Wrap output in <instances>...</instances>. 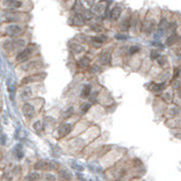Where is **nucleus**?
Segmentation results:
<instances>
[{"mask_svg": "<svg viewBox=\"0 0 181 181\" xmlns=\"http://www.w3.org/2000/svg\"><path fill=\"white\" fill-rule=\"evenodd\" d=\"M2 6L7 9H17L20 7H22V1L20 0H5L2 2Z\"/></svg>", "mask_w": 181, "mask_h": 181, "instance_id": "nucleus-1", "label": "nucleus"}, {"mask_svg": "<svg viewBox=\"0 0 181 181\" xmlns=\"http://www.w3.org/2000/svg\"><path fill=\"white\" fill-rule=\"evenodd\" d=\"M6 34L11 37H17L22 34V29L16 25H11V26L6 28Z\"/></svg>", "mask_w": 181, "mask_h": 181, "instance_id": "nucleus-2", "label": "nucleus"}, {"mask_svg": "<svg viewBox=\"0 0 181 181\" xmlns=\"http://www.w3.org/2000/svg\"><path fill=\"white\" fill-rule=\"evenodd\" d=\"M71 130H72V125L70 123H63L62 125H59V128L57 130V134H58L59 137H64V136L69 135Z\"/></svg>", "mask_w": 181, "mask_h": 181, "instance_id": "nucleus-3", "label": "nucleus"}, {"mask_svg": "<svg viewBox=\"0 0 181 181\" xmlns=\"http://www.w3.org/2000/svg\"><path fill=\"white\" fill-rule=\"evenodd\" d=\"M31 55V49L30 48H27V49H23L19 55L16 56V60L19 63H23V62H27L29 59V57Z\"/></svg>", "mask_w": 181, "mask_h": 181, "instance_id": "nucleus-4", "label": "nucleus"}, {"mask_svg": "<svg viewBox=\"0 0 181 181\" xmlns=\"http://www.w3.org/2000/svg\"><path fill=\"white\" fill-rule=\"evenodd\" d=\"M22 111H23L25 116L28 117V118H31V117L35 116V108H34V106H31L30 103H26V105H23V107H22Z\"/></svg>", "mask_w": 181, "mask_h": 181, "instance_id": "nucleus-5", "label": "nucleus"}, {"mask_svg": "<svg viewBox=\"0 0 181 181\" xmlns=\"http://www.w3.org/2000/svg\"><path fill=\"white\" fill-rule=\"evenodd\" d=\"M54 167L55 165L52 163H47L44 160H40L35 164V169H51Z\"/></svg>", "mask_w": 181, "mask_h": 181, "instance_id": "nucleus-6", "label": "nucleus"}, {"mask_svg": "<svg viewBox=\"0 0 181 181\" xmlns=\"http://www.w3.org/2000/svg\"><path fill=\"white\" fill-rule=\"evenodd\" d=\"M19 13H13V12H6L2 15V19L5 21H16L19 20Z\"/></svg>", "mask_w": 181, "mask_h": 181, "instance_id": "nucleus-7", "label": "nucleus"}, {"mask_svg": "<svg viewBox=\"0 0 181 181\" xmlns=\"http://www.w3.org/2000/svg\"><path fill=\"white\" fill-rule=\"evenodd\" d=\"M31 94H33L31 89H30L29 87H25V88H22V91H21V99H22V100H28V99L31 97Z\"/></svg>", "mask_w": 181, "mask_h": 181, "instance_id": "nucleus-8", "label": "nucleus"}, {"mask_svg": "<svg viewBox=\"0 0 181 181\" xmlns=\"http://www.w3.org/2000/svg\"><path fill=\"white\" fill-rule=\"evenodd\" d=\"M14 156L17 158V159H21L23 157V150H22V145L21 144H17L14 149Z\"/></svg>", "mask_w": 181, "mask_h": 181, "instance_id": "nucleus-9", "label": "nucleus"}, {"mask_svg": "<svg viewBox=\"0 0 181 181\" xmlns=\"http://www.w3.org/2000/svg\"><path fill=\"white\" fill-rule=\"evenodd\" d=\"M89 94H91V85H86V86L84 87L83 92H81V97H89Z\"/></svg>", "mask_w": 181, "mask_h": 181, "instance_id": "nucleus-10", "label": "nucleus"}, {"mask_svg": "<svg viewBox=\"0 0 181 181\" xmlns=\"http://www.w3.org/2000/svg\"><path fill=\"white\" fill-rule=\"evenodd\" d=\"M41 177L37 173H31L27 177V181H40Z\"/></svg>", "mask_w": 181, "mask_h": 181, "instance_id": "nucleus-11", "label": "nucleus"}, {"mask_svg": "<svg viewBox=\"0 0 181 181\" xmlns=\"http://www.w3.org/2000/svg\"><path fill=\"white\" fill-rule=\"evenodd\" d=\"M109 60H110V56H109V54H102L101 57H100V62H101L102 64H108Z\"/></svg>", "mask_w": 181, "mask_h": 181, "instance_id": "nucleus-12", "label": "nucleus"}, {"mask_svg": "<svg viewBox=\"0 0 181 181\" xmlns=\"http://www.w3.org/2000/svg\"><path fill=\"white\" fill-rule=\"evenodd\" d=\"M73 23H74V25H79V26H81V25L84 23L83 16H81L80 14H77V15L74 16V19H73Z\"/></svg>", "mask_w": 181, "mask_h": 181, "instance_id": "nucleus-13", "label": "nucleus"}, {"mask_svg": "<svg viewBox=\"0 0 181 181\" xmlns=\"http://www.w3.org/2000/svg\"><path fill=\"white\" fill-rule=\"evenodd\" d=\"M59 177H60L62 179H65V180H70V179H71V174H70L69 172L64 171V169H60V171H59Z\"/></svg>", "mask_w": 181, "mask_h": 181, "instance_id": "nucleus-14", "label": "nucleus"}, {"mask_svg": "<svg viewBox=\"0 0 181 181\" xmlns=\"http://www.w3.org/2000/svg\"><path fill=\"white\" fill-rule=\"evenodd\" d=\"M4 48H5L6 50H8V51L15 49V48H14V41H5V43H4Z\"/></svg>", "mask_w": 181, "mask_h": 181, "instance_id": "nucleus-15", "label": "nucleus"}, {"mask_svg": "<svg viewBox=\"0 0 181 181\" xmlns=\"http://www.w3.org/2000/svg\"><path fill=\"white\" fill-rule=\"evenodd\" d=\"M25 41L23 40H17V41H14V48L15 49H22L25 47Z\"/></svg>", "mask_w": 181, "mask_h": 181, "instance_id": "nucleus-16", "label": "nucleus"}, {"mask_svg": "<svg viewBox=\"0 0 181 181\" xmlns=\"http://www.w3.org/2000/svg\"><path fill=\"white\" fill-rule=\"evenodd\" d=\"M88 64H89V59H88V58H86V57H85V58H81V59H80V62H79V65H80L81 68H84V69H85V68H87V66H88Z\"/></svg>", "mask_w": 181, "mask_h": 181, "instance_id": "nucleus-17", "label": "nucleus"}, {"mask_svg": "<svg viewBox=\"0 0 181 181\" xmlns=\"http://www.w3.org/2000/svg\"><path fill=\"white\" fill-rule=\"evenodd\" d=\"M34 129L36 130V131H39V132H41L42 130H43V125L40 121H37V122H35L34 123Z\"/></svg>", "mask_w": 181, "mask_h": 181, "instance_id": "nucleus-18", "label": "nucleus"}, {"mask_svg": "<svg viewBox=\"0 0 181 181\" xmlns=\"http://www.w3.org/2000/svg\"><path fill=\"white\" fill-rule=\"evenodd\" d=\"M71 48H72V50L74 51V52H81L84 49L80 47V45H78V44H72L71 45Z\"/></svg>", "mask_w": 181, "mask_h": 181, "instance_id": "nucleus-19", "label": "nucleus"}, {"mask_svg": "<svg viewBox=\"0 0 181 181\" xmlns=\"http://www.w3.org/2000/svg\"><path fill=\"white\" fill-rule=\"evenodd\" d=\"M43 181H56V177L54 174H47V175L44 177Z\"/></svg>", "mask_w": 181, "mask_h": 181, "instance_id": "nucleus-20", "label": "nucleus"}, {"mask_svg": "<svg viewBox=\"0 0 181 181\" xmlns=\"http://www.w3.org/2000/svg\"><path fill=\"white\" fill-rule=\"evenodd\" d=\"M118 13H120V9H118V8H115V9L111 12V17H113V19H117Z\"/></svg>", "mask_w": 181, "mask_h": 181, "instance_id": "nucleus-21", "label": "nucleus"}, {"mask_svg": "<svg viewBox=\"0 0 181 181\" xmlns=\"http://www.w3.org/2000/svg\"><path fill=\"white\" fill-rule=\"evenodd\" d=\"M89 107H91L89 103H84L83 106H81V111H83V113H86V111L89 109Z\"/></svg>", "mask_w": 181, "mask_h": 181, "instance_id": "nucleus-22", "label": "nucleus"}, {"mask_svg": "<svg viewBox=\"0 0 181 181\" xmlns=\"http://www.w3.org/2000/svg\"><path fill=\"white\" fill-rule=\"evenodd\" d=\"M72 113H73V109H72V108H70V109H68V110L64 113L63 117H69V116H71V115H72Z\"/></svg>", "mask_w": 181, "mask_h": 181, "instance_id": "nucleus-23", "label": "nucleus"}, {"mask_svg": "<svg viewBox=\"0 0 181 181\" xmlns=\"http://www.w3.org/2000/svg\"><path fill=\"white\" fill-rule=\"evenodd\" d=\"M137 50H138V47H134V48H130V51L129 52L130 54H135Z\"/></svg>", "mask_w": 181, "mask_h": 181, "instance_id": "nucleus-24", "label": "nucleus"}, {"mask_svg": "<svg viewBox=\"0 0 181 181\" xmlns=\"http://www.w3.org/2000/svg\"><path fill=\"white\" fill-rule=\"evenodd\" d=\"M11 177H9V174H5L4 175V178H2V181H9L11 179H9Z\"/></svg>", "mask_w": 181, "mask_h": 181, "instance_id": "nucleus-25", "label": "nucleus"}]
</instances>
